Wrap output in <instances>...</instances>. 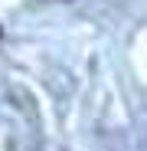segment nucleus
Returning a JSON list of instances; mask_svg holds the SVG:
<instances>
[]
</instances>
